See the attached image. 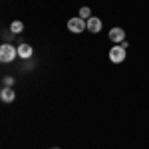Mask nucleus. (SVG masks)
<instances>
[{"label":"nucleus","instance_id":"obj_1","mask_svg":"<svg viewBox=\"0 0 149 149\" xmlns=\"http://www.w3.org/2000/svg\"><path fill=\"white\" fill-rule=\"evenodd\" d=\"M16 56H18V50L12 46V44H2V46H0V60H2L4 64L12 62Z\"/></svg>","mask_w":149,"mask_h":149},{"label":"nucleus","instance_id":"obj_2","mask_svg":"<svg viewBox=\"0 0 149 149\" xmlns=\"http://www.w3.org/2000/svg\"><path fill=\"white\" fill-rule=\"evenodd\" d=\"M68 30L70 32H74V34H80V32H84V30H88V24H86V20L84 18H70L68 20Z\"/></svg>","mask_w":149,"mask_h":149},{"label":"nucleus","instance_id":"obj_3","mask_svg":"<svg viewBox=\"0 0 149 149\" xmlns=\"http://www.w3.org/2000/svg\"><path fill=\"white\" fill-rule=\"evenodd\" d=\"M109 60L113 62V64H121L123 60H125V48L121 46V44H117L109 50Z\"/></svg>","mask_w":149,"mask_h":149},{"label":"nucleus","instance_id":"obj_4","mask_svg":"<svg viewBox=\"0 0 149 149\" xmlns=\"http://www.w3.org/2000/svg\"><path fill=\"white\" fill-rule=\"evenodd\" d=\"M109 40H111L113 44H121V42H125V30L119 28V26L111 28V30H109Z\"/></svg>","mask_w":149,"mask_h":149},{"label":"nucleus","instance_id":"obj_5","mask_svg":"<svg viewBox=\"0 0 149 149\" xmlns=\"http://www.w3.org/2000/svg\"><path fill=\"white\" fill-rule=\"evenodd\" d=\"M86 24H88V30H90L92 34H97V32L102 30V20L95 18V16H92L90 20H86Z\"/></svg>","mask_w":149,"mask_h":149},{"label":"nucleus","instance_id":"obj_6","mask_svg":"<svg viewBox=\"0 0 149 149\" xmlns=\"http://www.w3.org/2000/svg\"><path fill=\"white\" fill-rule=\"evenodd\" d=\"M32 54H34V50H32V46H30V44H20V46H18V56L22 58V60L32 58Z\"/></svg>","mask_w":149,"mask_h":149},{"label":"nucleus","instance_id":"obj_7","mask_svg":"<svg viewBox=\"0 0 149 149\" xmlns=\"http://www.w3.org/2000/svg\"><path fill=\"white\" fill-rule=\"evenodd\" d=\"M14 97H16V93L12 92V88H2V92H0V100H2L4 103L14 102Z\"/></svg>","mask_w":149,"mask_h":149},{"label":"nucleus","instance_id":"obj_8","mask_svg":"<svg viewBox=\"0 0 149 149\" xmlns=\"http://www.w3.org/2000/svg\"><path fill=\"white\" fill-rule=\"evenodd\" d=\"M10 30H12V34H20L24 30V24L20 22V20H14V22L10 24Z\"/></svg>","mask_w":149,"mask_h":149},{"label":"nucleus","instance_id":"obj_9","mask_svg":"<svg viewBox=\"0 0 149 149\" xmlns=\"http://www.w3.org/2000/svg\"><path fill=\"white\" fill-rule=\"evenodd\" d=\"M80 18H84V20H90V18H92V10H90L88 6H81V10H80Z\"/></svg>","mask_w":149,"mask_h":149},{"label":"nucleus","instance_id":"obj_10","mask_svg":"<svg viewBox=\"0 0 149 149\" xmlns=\"http://www.w3.org/2000/svg\"><path fill=\"white\" fill-rule=\"evenodd\" d=\"M14 86V78H4V88H10Z\"/></svg>","mask_w":149,"mask_h":149},{"label":"nucleus","instance_id":"obj_11","mask_svg":"<svg viewBox=\"0 0 149 149\" xmlns=\"http://www.w3.org/2000/svg\"><path fill=\"white\" fill-rule=\"evenodd\" d=\"M50 149H60V147H50Z\"/></svg>","mask_w":149,"mask_h":149}]
</instances>
